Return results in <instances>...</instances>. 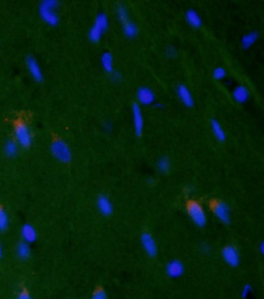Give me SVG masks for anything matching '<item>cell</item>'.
Here are the masks:
<instances>
[{
  "label": "cell",
  "instance_id": "cell-20",
  "mask_svg": "<svg viewBox=\"0 0 264 299\" xmlns=\"http://www.w3.org/2000/svg\"><path fill=\"white\" fill-rule=\"evenodd\" d=\"M259 37H260V34L257 31H251L245 34L241 39L242 47L244 50L249 49L257 43Z\"/></svg>",
  "mask_w": 264,
  "mask_h": 299
},
{
  "label": "cell",
  "instance_id": "cell-2",
  "mask_svg": "<svg viewBox=\"0 0 264 299\" xmlns=\"http://www.w3.org/2000/svg\"><path fill=\"white\" fill-rule=\"evenodd\" d=\"M188 216L198 227L203 228L207 225V218L206 211L200 203L195 200H190L186 204Z\"/></svg>",
  "mask_w": 264,
  "mask_h": 299
},
{
  "label": "cell",
  "instance_id": "cell-10",
  "mask_svg": "<svg viewBox=\"0 0 264 299\" xmlns=\"http://www.w3.org/2000/svg\"><path fill=\"white\" fill-rule=\"evenodd\" d=\"M26 66H27V70H28L30 76L36 82H41L43 78H44V74H43L41 67H40L39 62L37 61V59L32 57V56L27 57V60H26Z\"/></svg>",
  "mask_w": 264,
  "mask_h": 299
},
{
  "label": "cell",
  "instance_id": "cell-31",
  "mask_svg": "<svg viewBox=\"0 0 264 299\" xmlns=\"http://www.w3.org/2000/svg\"><path fill=\"white\" fill-rule=\"evenodd\" d=\"M176 55H177V51L173 47H169L167 49V55H168V57H175Z\"/></svg>",
  "mask_w": 264,
  "mask_h": 299
},
{
  "label": "cell",
  "instance_id": "cell-35",
  "mask_svg": "<svg viewBox=\"0 0 264 299\" xmlns=\"http://www.w3.org/2000/svg\"><path fill=\"white\" fill-rule=\"evenodd\" d=\"M2 245L0 243V258H2Z\"/></svg>",
  "mask_w": 264,
  "mask_h": 299
},
{
  "label": "cell",
  "instance_id": "cell-8",
  "mask_svg": "<svg viewBox=\"0 0 264 299\" xmlns=\"http://www.w3.org/2000/svg\"><path fill=\"white\" fill-rule=\"evenodd\" d=\"M222 257L225 263L231 267H237L240 263V252L233 245H227L222 250Z\"/></svg>",
  "mask_w": 264,
  "mask_h": 299
},
{
  "label": "cell",
  "instance_id": "cell-21",
  "mask_svg": "<svg viewBox=\"0 0 264 299\" xmlns=\"http://www.w3.org/2000/svg\"><path fill=\"white\" fill-rule=\"evenodd\" d=\"M123 32L126 37L128 39H134L137 37L139 29L136 23L132 21L129 20L123 25Z\"/></svg>",
  "mask_w": 264,
  "mask_h": 299
},
{
  "label": "cell",
  "instance_id": "cell-15",
  "mask_svg": "<svg viewBox=\"0 0 264 299\" xmlns=\"http://www.w3.org/2000/svg\"><path fill=\"white\" fill-rule=\"evenodd\" d=\"M250 93L244 85H238L232 91V98L239 104H244L249 100Z\"/></svg>",
  "mask_w": 264,
  "mask_h": 299
},
{
  "label": "cell",
  "instance_id": "cell-24",
  "mask_svg": "<svg viewBox=\"0 0 264 299\" xmlns=\"http://www.w3.org/2000/svg\"><path fill=\"white\" fill-rule=\"evenodd\" d=\"M17 255L20 259L26 260L29 258L31 254L30 244L27 243H20L17 248Z\"/></svg>",
  "mask_w": 264,
  "mask_h": 299
},
{
  "label": "cell",
  "instance_id": "cell-32",
  "mask_svg": "<svg viewBox=\"0 0 264 299\" xmlns=\"http://www.w3.org/2000/svg\"><path fill=\"white\" fill-rule=\"evenodd\" d=\"M17 299H33L27 292H22L17 296Z\"/></svg>",
  "mask_w": 264,
  "mask_h": 299
},
{
  "label": "cell",
  "instance_id": "cell-13",
  "mask_svg": "<svg viewBox=\"0 0 264 299\" xmlns=\"http://www.w3.org/2000/svg\"><path fill=\"white\" fill-rule=\"evenodd\" d=\"M166 273L170 279H178L185 272V265L179 260H172L167 263Z\"/></svg>",
  "mask_w": 264,
  "mask_h": 299
},
{
  "label": "cell",
  "instance_id": "cell-12",
  "mask_svg": "<svg viewBox=\"0 0 264 299\" xmlns=\"http://www.w3.org/2000/svg\"><path fill=\"white\" fill-rule=\"evenodd\" d=\"M176 91H177V97L179 98L182 104L185 105L188 108H192L194 106V100L190 89L186 85L181 84V85H177Z\"/></svg>",
  "mask_w": 264,
  "mask_h": 299
},
{
  "label": "cell",
  "instance_id": "cell-29",
  "mask_svg": "<svg viewBox=\"0 0 264 299\" xmlns=\"http://www.w3.org/2000/svg\"><path fill=\"white\" fill-rule=\"evenodd\" d=\"M111 75L112 79H113L114 82H115V83H119V82H122V80H123V75H122L120 72H115V71H114Z\"/></svg>",
  "mask_w": 264,
  "mask_h": 299
},
{
  "label": "cell",
  "instance_id": "cell-23",
  "mask_svg": "<svg viewBox=\"0 0 264 299\" xmlns=\"http://www.w3.org/2000/svg\"><path fill=\"white\" fill-rule=\"evenodd\" d=\"M157 170L161 173V174H166L170 172L171 169V163L168 157H162L157 161Z\"/></svg>",
  "mask_w": 264,
  "mask_h": 299
},
{
  "label": "cell",
  "instance_id": "cell-3",
  "mask_svg": "<svg viewBox=\"0 0 264 299\" xmlns=\"http://www.w3.org/2000/svg\"><path fill=\"white\" fill-rule=\"evenodd\" d=\"M110 26L109 17L104 13H100L94 19L93 26L89 31V38L93 43H98L102 40V37L107 31Z\"/></svg>",
  "mask_w": 264,
  "mask_h": 299
},
{
  "label": "cell",
  "instance_id": "cell-22",
  "mask_svg": "<svg viewBox=\"0 0 264 299\" xmlns=\"http://www.w3.org/2000/svg\"><path fill=\"white\" fill-rule=\"evenodd\" d=\"M19 151V145L15 140H9L4 145V152L8 157H15Z\"/></svg>",
  "mask_w": 264,
  "mask_h": 299
},
{
  "label": "cell",
  "instance_id": "cell-14",
  "mask_svg": "<svg viewBox=\"0 0 264 299\" xmlns=\"http://www.w3.org/2000/svg\"><path fill=\"white\" fill-rule=\"evenodd\" d=\"M97 208L101 214L104 216H110L113 213V204L110 198L106 195H102L98 196L96 202Z\"/></svg>",
  "mask_w": 264,
  "mask_h": 299
},
{
  "label": "cell",
  "instance_id": "cell-28",
  "mask_svg": "<svg viewBox=\"0 0 264 299\" xmlns=\"http://www.w3.org/2000/svg\"><path fill=\"white\" fill-rule=\"evenodd\" d=\"M91 299H109L107 293L103 288H97L94 292Z\"/></svg>",
  "mask_w": 264,
  "mask_h": 299
},
{
  "label": "cell",
  "instance_id": "cell-1",
  "mask_svg": "<svg viewBox=\"0 0 264 299\" xmlns=\"http://www.w3.org/2000/svg\"><path fill=\"white\" fill-rule=\"evenodd\" d=\"M58 2L55 0H45L39 6V14L42 20L50 27H55L59 23V16L57 10Z\"/></svg>",
  "mask_w": 264,
  "mask_h": 299
},
{
  "label": "cell",
  "instance_id": "cell-34",
  "mask_svg": "<svg viewBox=\"0 0 264 299\" xmlns=\"http://www.w3.org/2000/svg\"><path fill=\"white\" fill-rule=\"evenodd\" d=\"M259 248H260V251H261V254H264V243H261V245L259 246Z\"/></svg>",
  "mask_w": 264,
  "mask_h": 299
},
{
  "label": "cell",
  "instance_id": "cell-25",
  "mask_svg": "<svg viewBox=\"0 0 264 299\" xmlns=\"http://www.w3.org/2000/svg\"><path fill=\"white\" fill-rule=\"evenodd\" d=\"M116 16H117L118 19H119V23L121 24H124V23L128 22L130 19V15H129V12L127 10V7L123 6V5H119L116 9Z\"/></svg>",
  "mask_w": 264,
  "mask_h": 299
},
{
  "label": "cell",
  "instance_id": "cell-5",
  "mask_svg": "<svg viewBox=\"0 0 264 299\" xmlns=\"http://www.w3.org/2000/svg\"><path fill=\"white\" fill-rule=\"evenodd\" d=\"M16 142L22 148H27L32 144L33 134L30 127L25 123H19L14 128Z\"/></svg>",
  "mask_w": 264,
  "mask_h": 299
},
{
  "label": "cell",
  "instance_id": "cell-11",
  "mask_svg": "<svg viewBox=\"0 0 264 299\" xmlns=\"http://www.w3.org/2000/svg\"><path fill=\"white\" fill-rule=\"evenodd\" d=\"M136 97L140 104L144 106H151L155 103L156 96L153 90L147 86H141L136 93Z\"/></svg>",
  "mask_w": 264,
  "mask_h": 299
},
{
  "label": "cell",
  "instance_id": "cell-30",
  "mask_svg": "<svg viewBox=\"0 0 264 299\" xmlns=\"http://www.w3.org/2000/svg\"><path fill=\"white\" fill-rule=\"evenodd\" d=\"M251 290H252V288H251V286L249 284H246V285L244 286V288H243V296L244 297H247L249 296V294L251 293Z\"/></svg>",
  "mask_w": 264,
  "mask_h": 299
},
{
  "label": "cell",
  "instance_id": "cell-17",
  "mask_svg": "<svg viewBox=\"0 0 264 299\" xmlns=\"http://www.w3.org/2000/svg\"><path fill=\"white\" fill-rule=\"evenodd\" d=\"M210 125H211V131H212V133H213L215 139L219 142H225L226 140V133L225 132L221 123L216 119H211Z\"/></svg>",
  "mask_w": 264,
  "mask_h": 299
},
{
  "label": "cell",
  "instance_id": "cell-7",
  "mask_svg": "<svg viewBox=\"0 0 264 299\" xmlns=\"http://www.w3.org/2000/svg\"><path fill=\"white\" fill-rule=\"evenodd\" d=\"M142 248L148 257L154 258L158 254V246L153 235L149 232H144L140 237Z\"/></svg>",
  "mask_w": 264,
  "mask_h": 299
},
{
  "label": "cell",
  "instance_id": "cell-9",
  "mask_svg": "<svg viewBox=\"0 0 264 299\" xmlns=\"http://www.w3.org/2000/svg\"><path fill=\"white\" fill-rule=\"evenodd\" d=\"M132 118L134 131L137 137H141L144 133V119L140 105L134 102L132 105Z\"/></svg>",
  "mask_w": 264,
  "mask_h": 299
},
{
  "label": "cell",
  "instance_id": "cell-33",
  "mask_svg": "<svg viewBox=\"0 0 264 299\" xmlns=\"http://www.w3.org/2000/svg\"><path fill=\"white\" fill-rule=\"evenodd\" d=\"M153 106H154L155 108L157 109H162L164 108V105L162 103H158V102H156L153 104Z\"/></svg>",
  "mask_w": 264,
  "mask_h": 299
},
{
  "label": "cell",
  "instance_id": "cell-19",
  "mask_svg": "<svg viewBox=\"0 0 264 299\" xmlns=\"http://www.w3.org/2000/svg\"><path fill=\"white\" fill-rule=\"evenodd\" d=\"M113 56L109 51H106L101 56V65L105 72L112 74L114 72Z\"/></svg>",
  "mask_w": 264,
  "mask_h": 299
},
{
  "label": "cell",
  "instance_id": "cell-16",
  "mask_svg": "<svg viewBox=\"0 0 264 299\" xmlns=\"http://www.w3.org/2000/svg\"><path fill=\"white\" fill-rule=\"evenodd\" d=\"M185 19L188 24L194 29L201 28L203 24L202 17L194 9H189L187 10L185 13Z\"/></svg>",
  "mask_w": 264,
  "mask_h": 299
},
{
  "label": "cell",
  "instance_id": "cell-4",
  "mask_svg": "<svg viewBox=\"0 0 264 299\" xmlns=\"http://www.w3.org/2000/svg\"><path fill=\"white\" fill-rule=\"evenodd\" d=\"M210 208L214 216L217 218V220L224 225H228L231 224L232 217H231V209L224 201L215 200L211 201L210 203Z\"/></svg>",
  "mask_w": 264,
  "mask_h": 299
},
{
  "label": "cell",
  "instance_id": "cell-6",
  "mask_svg": "<svg viewBox=\"0 0 264 299\" xmlns=\"http://www.w3.org/2000/svg\"><path fill=\"white\" fill-rule=\"evenodd\" d=\"M51 151L54 157L62 163H68L72 160V151L68 144L61 140H55L52 143Z\"/></svg>",
  "mask_w": 264,
  "mask_h": 299
},
{
  "label": "cell",
  "instance_id": "cell-27",
  "mask_svg": "<svg viewBox=\"0 0 264 299\" xmlns=\"http://www.w3.org/2000/svg\"><path fill=\"white\" fill-rule=\"evenodd\" d=\"M227 75L226 70L223 67H217L214 69L212 76L215 80L217 81H222V80L226 78Z\"/></svg>",
  "mask_w": 264,
  "mask_h": 299
},
{
  "label": "cell",
  "instance_id": "cell-26",
  "mask_svg": "<svg viewBox=\"0 0 264 299\" xmlns=\"http://www.w3.org/2000/svg\"><path fill=\"white\" fill-rule=\"evenodd\" d=\"M9 226V216L3 208H0V231H5Z\"/></svg>",
  "mask_w": 264,
  "mask_h": 299
},
{
  "label": "cell",
  "instance_id": "cell-18",
  "mask_svg": "<svg viewBox=\"0 0 264 299\" xmlns=\"http://www.w3.org/2000/svg\"><path fill=\"white\" fill-rule=\"evenodd\" d=\"M21 236L23 241L28 244L33 243L37 240V232L33 225L30 224H25L21 229Z\"/></svg>",
  "mask_w": 264,
  "mask_h": 299
}]
</instances>
